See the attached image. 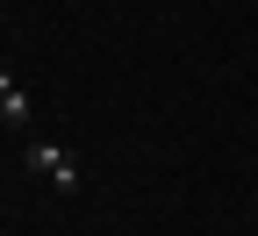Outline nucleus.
I'll return each instance as SVG.
<instances>
[{"label":"nucleus","mask_w":258,"mask_h":236,"mask_svg":"<svg viewBox=\"0 0 258 236\" xmlns=\"http://www.w3.org/2000/svg\"><path fill=\"white\" fill-rule=\"evenodd\" d=\"M0 122H8V129H29V93L15 79V64H0Z\"/></svg>","instance_id":"nucleus-2"},{"label":"nucleus","mask_w":258,"mask_h":236,"mask_svg":"<svg viewBox=\"0 0 258 236\" xmlns=\"http://www.w3.org/2000/svg\"><path fill=\"white\" fill-rule=\"evenodd\" d=\"M29 172H36L50 193H79V165L64 158L57 143H29Z\"/></svg>","instance_id":"nucleus-1"},{"label":"nucleus","mask_w":258,"mask_h":236,"mask_svg":"<svg viewBox=\"0 0 258 236\" xmlns=\"http://www.w3.org/2000/svg\"><path fill=\"white\" fill-rule=\"evenodd\" d=\"M251 208H258V193H251Z\"/></svg>","instance_id":"nucleus-3"}]
</instances>
